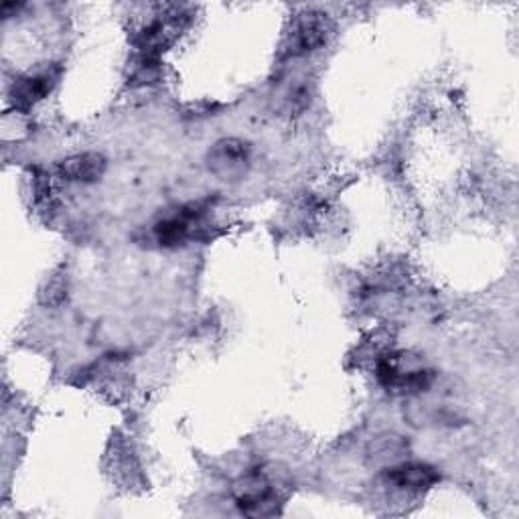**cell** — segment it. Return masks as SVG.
Listing matches in <instances>:
<instances>
[{
    "mask_svg": "<svg viewBox=\"0 0 519 519\" xmlns=\"http://www.w3.org/2000/svg\"><path fill=\"white\" fill-rule=\"evenodd\" d=\"M388 483L406 491H426L440 481V475L434 467L426 463H402L386 469Z\"/></svg>",
    "mask_w": 519,
    "mask_h": 519,
    "instance_id": "8992f818",
    "label": "cell"
},
{
    "mask_svg": "<svg viewBox=\"0 0 519 519\" xmlns=\"http://www.w3.org/2000/svg\"><path fill=\"white\" fill-rule=\"evenodd\" d=\"M331 23L319 11H305L296 15L290 31L284 37L282 53L286 57H303L321 49L329 39Z\"/></svg>",
    "mask_w": 519,
    "mask_h": 519,
    "instance_id": "6da1fadb",
    "label": "cell"
},
{
    "mask_svg": "<svg viewBox=\"0 0 519 519\" xmlns=\"http://www.w3.org/2000/svg\"><path fill=\"white\" fill-rule=\"evenodd\" d=\"M67 290H69L67 276L65 274H53L41 286L39 299L45 307H61L63 303H67Z\"/></svg>",
    "mask_w": 519,
    "mask_h": 519,
    "instance_id": "ba28073f",
    "label": "cell"
},
{
    "mask_svg": "<svg viewBox=\"0 0 519 519\" xmlns=\"http://www.w3.org/2000/svg\"><path fill=\"white\" fill-rule=\"evenodd\" d=\"M108 169V161L100 153H82L63 159L57 165V173L61 179L71 183H96L104 177Z\"/></svg>",
    "mask_w": 519,
    "mask_h": 519,
    "instance_id": "5b68a950",
    "label": "cell"
},
{
    "mask_svg": "<svg viewBox=\"0 0 519 519\" xmlns=\"http://www.w3.org/2000/svg\"><path fill=\"white\" fill-rule=\"evenodd\" d=\"M238 507L252 515L276 513V491L274 485L262 473H250L236 485Z\"/></svg>",
    "mask_w": 519,
    "mask_h": 519,
    "instance_id": "3957f363",
    "label": "cell"
},
{
    "mask_svg": "<svg viewBox=\"0 0 519 519\" xmlns=\"http://www.w3.org/2000/svg\"><path fill=\"white\" fill-rule=\"evenodd\" d=\"M155 238L163 248H177L193 238V224L183 215L167 217L155 226Z\"/></svg>",
    "mask_w": 519,
    "mask_h": 519,
    "instance_id": "52a82bcc",
    "label": "cell"
},
{
    "mask_svg": "<svg viewBox=\"0 0 519 519\" xmlns=\"http://www.w3.org/2000/svg\"><path fill=\"white\" fill-rule=\"evenodd\" d=\"M252 148L242 138H221L207 155L209 171L224 181H240L250 169Z\"/></svg>",
    "mask_w": 519,
    "mask_h": 519,
    "instance_id": "7a4b0ae2",
    "label": "cell"
},
{
    "mask_svg": "<svg viewBox=\"0 0 519 519\" xmlns=\"http://www.w3.org/2000/svg\"><path fill=\"white\" fill-rule=\"evenodd\" d=\"M55 84H57V76L53 71H43V73H35V76L19 78V80H15V84L11 86V92H9L11 104L19 112H29L47 94H51Z\"/></svg>",
    "mask_w": 519,
    "mask_h": 519,
    "instance_id": "277c9868",
    "label": "cell"
}]
</instances>
